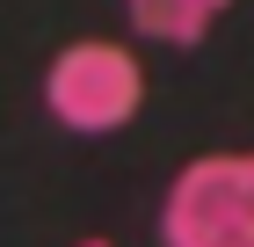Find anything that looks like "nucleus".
Returning a JSON list of instances; mask_svg holds the SVG:
<instances>
[{
	"mask_svg": "<svg viewBox=\"0 0 254 247\" xmlns=\"http://www.w3.org/2000/svg\"><path fill=\"white\" fill-rule=\"evenodd\" d=\"M160 247H254V146L196 153L167 182Z\"/></svg>",
	"mask_w": 254,
	"mask_h": 247,
	"instance_id": "nucleus-1",
	"label": "nucleus"
},
{
	"mask_svg": "<svg viewBox=\"0 0 254 247\" xmlns=\"http://www.w3.org/2000/svg\"><path fill=\"white\" fill-rule=\"evenodd\" d=\"M233 0H124V22H131L138 37L153 44H175V51H189V44L211 37V22L225 15Z\"/></svg>",
	"mask_w": 254,
	"mask_h": 247,
	"instance_id": "nucleus-3",
	"label": "nucleus"
},
{
	"mask_svg": "<svg viewBox=\"0 0 254 247\" xmlns=\"http://www.w3.org/2000/svg\"><path fill=\"white\" fill-rule=\"evenodd\" d=\"M73 247H117V240H73Z\"/></svg>",
	"mask_w": 254,
	"mask_h": 247,
	"instance_id": "nucleus-4",
	"label": "nucleus"
},
{
	"mask_svg": "<svg viewBox=\"0 0 254 247\" xmlns=\"http://www.w3.org/2000/svg\"><path fill=\"white\" fill-rule=\"evenodd\" d=\"M44 109L80 138H109L145 109V66L117 37H80L44 66Z\"/></svg>",
	"mask_w": 254,
	"mask_h": 247,
	"instance_id": "nucleus-2",
	"label": "nucleus"
}]
</instances>
